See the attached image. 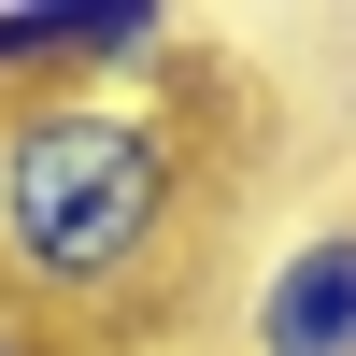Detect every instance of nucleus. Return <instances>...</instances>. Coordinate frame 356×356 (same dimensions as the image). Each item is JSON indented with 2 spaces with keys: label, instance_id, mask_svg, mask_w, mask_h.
Wrapping results in <instances>:
<instances>
[{
  "label": "nucleus",
  "instance_id": "nucleus-2",
  "mask_svg": "<svg viewBox=\"0 0 356 356\" xmlns=\"http://www.w3.org/2000/svg\"><path fill=\"white\" fill-rule=\"evenodd\" d=\"M186 15L171 0H0V114L100 100V86H171Z\"/></svg>",
  "mask_w": 356,
  "mask_h": 356
},
{
  "label": "nucleus",
  "instance_id": "nucleus-4",
  "mask_svg": "<svg viewBox=\"0 0 356 356\" xmlns=\"http://www.w3.org/2000/svg\"><path fill=\"white\" fill-rule=\"evenodd\" d=\"M0 356H57V328H43V314H15V300H0Z\"/></svg>",
  "mask_w": 356,
  "mask_h": 356
},
{
  "label": "nucleus",
  "instance_id": "nucleus-1",
  "mask_svg": "<svg viewBox=\"0 0 356 356\" xmlns=\"http://www.w3.org/2000/svg\"><path fill=\"white\" fill-rule=\"evenodd\" d=\"M200 214H214V129L186 72L0 114V300L43 328L157 314Z\"/></svg>",
  "mask_w": 356,
  "mask_h": 356
},
{
  "label": "nucleus",
  "instance_id": "nucleus-3",
  "mask_svg": "<svg viewBox=\"0 0 356 356\" xmlns=\"http://www.w3.org/2000/svg\"><path fill=\"white\" fill-rule=\"evenodd\" d=\"M228 356H356V214H300L243 271Z\"/></svg>",
  "mask_w": 356,
  "mask_h": 356
}]
</instances>
